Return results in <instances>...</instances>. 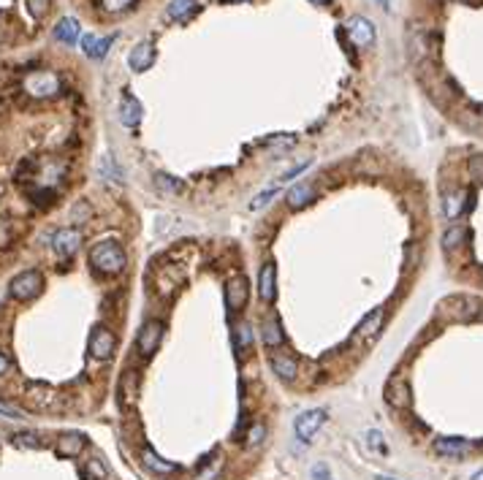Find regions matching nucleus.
<instances>
[{
    "instance_id": "f257e3e1",
    "label": "nucleus",
    "mask_w": 483,
    "mask_h": 480,
    "mask_svg": "<svg viewBox=\"0 0 483 480\" xmlns=\"http://www.w3.org/2000/svg\"><path fill=\"white\" fill-rule=\"evenodd\" d=\"M125 263H128V255H125L123 244L114 242V239H103V242H98V244L90 250V266H92L98 274H106V277L120 274V271L125 269Z\"/></svg>"
},
{
    "instance_id": "f03ea898",
    "label": "nucleus",
    "mask_w": 483,
    "mask_h": 480,
    "mask_svg": "<svg viewBox=\"0 0 483 480\" xmlns=\"http://www.w3.org/2000/svg\"><path fill=\"white\" fill-rule=\"evenodd\" d=\"M483 304L475 296H445L438 304V317L445 320H473L481 317Z\"/></svg>"
},
{
    "instance_id": "7ed1b4c3",
    "label": "nucleus",
    "mask_w": 483,
    "mask_h": 480,
    "mask_svg": "<svg viewBox=\"0 0 483 480\" xmlns=\"http://www.w3.org/2000/svg\"><path fill=\"white\" fill-rule=\"evenodd\" d=\"M41 291H44V274H41L39 269L19 271V274L11 280V285H8V293H11V299H17V302H30V299H36Z\"/></svg>"
},
{
    "instance_id": "20e7f679",
    "label": "nucleus",
    "mask_w": 483,
    "mask_h": 480,
    "mask_svg": "<svg viewBox=\"0 0 483 480\" xmlns=\"http://www.w3.org/2000/svg\"><path fill=\"white\" fill-rule=\"evenodd\" d=\"M329 421V413L323 407H312V410H305L296 415L294 421V432L302 442H312V437L323 429V424Z\"/></svg>"
},
{
    "instance_id": "39448f33",
    "label": "nucleus",
    "mask_w": 483,
    "mask_h": 480,
    "mask_svg": "<svg viewBox=\"0 0 483 480\" xmlns=\"http://www.w3.org/2000/svg\"><path fill=\"white\" fill-rule=\"evenodd\" d=\"M161 340H163V323L161 320H144V326L138 328L136 334V350L141 358H150L155 355V350L161 348Z\"/></svg>"
},
{
    "instance_id": "423d86ee",
    "label": "nucleus",
    "mask_w": 483,
    "mask_h": 480,
    "mask_svg": "<svg viewBox=\"0 0 483 480\" xmlns=\"http://www.w3.org/2000/svg\"><path fill=\"white\" fill-rule=\"evenodd\" d=\"M473 204H475V196H473V193H464V190H445L442 198H440L442 218L445 220H456L459 215L470 212Z\"/></svg>"
},
{
    "instance_id": "0eeeda50",
    "label": "nucleus",
    "mask_w": 483,
    "mask_h": 480,
    "mask_svg": "<svg viewBox=\"0 0 483 480\" xmlns=\"http://www.w3.org/2000/svg\"><path fill=\"white\" fill-rule=\"evenodd\" d=\"M250 299V285L245 274H231L225 280V306L228 312H242Z\"/></svg>"
},
{
    "instance_id": "6e6552de",
    "label": "nucleus",
    "mask_w": 483,
    "mask_h": 480,
    "mask_svg": "<svg viewBox=\"0 0 483 480\" xmlns=\"http://www.w3.org/2000/svg\"><path fill=\"white\" fill-rule=\"evenodd\" d=\"M383 399H386L394 410H407V407H410L413 393H410V383H407V377H404L402 372H396V375L389 377L386 391H383Z\"/></svg>"
},
{
    "instance_id": "1a4fd4ad",
    "label": "nucleus",
    "mask_w": 483,
    "mask_h": 480,
    "mask_svg": "<svg viewBox=\"0 0 483 480\" xmlns=\"http://www.w3.org/2000/svg\"><path fill=\"white\" fill-rule=\"evenodd\" d=\"M79 247H82V233L76 228H60V231L52 233V250H54V255L71 258V255L79 253Z\"/></svg>"
},
{
    "instance_id": "9d476101",
    "label": "nucleus",
    "mask_w": 483,
    "mask_h": 480,
    "mask_svg": "<svg viewBox=\"0 0 483 480\" xmlns=\"http://www.w3.org/2000/svg\"><path fill=\"white\" fill-rule=\"evenodd\" d=\"M114 348H117V340H114V334H112L109 328L95 326V328L90 331V355H92L95 361H109Z\"/></svg>"
},
{
    "instance_id": "9b49d317",
    "label": "nucleus",
    "mask_w": 483,
    "mask_h": 480,
    "mask_svg": "<svg viewBox=\"0 0 483 480\" xmlns=\"http://www.w3.org/2000/svg\"><path fill=\"white\" fill-rule=\"evenodd\" d=\"M473 448H475V442H470L464 437H438L432 445V450L442 459H464L467 453H473Z\"/></svg>"
},
{
    "instance_id": "f8f14e48",
    "label": "nucleus",
    "mask_w": 483,
    "mask_h": 480,
    "mask_svg": "<svg viewBox=\"0 0 483 480\" xmlns=\"http://www.w3.org/2000/svg\"><path fill=\"white\" fill-rule=\"evenodd\" d=\"M25 90H28L33 98H52V95H57V90H60V79H57L54 74H49V71H36V74H30V76L25 79Z\"/></svg>"
},
{
    "instance_id": "ddd939ff",
    "label": "nucleus",
    "mask_w": 483,
    "mask_h": 480,
    "mask_svg": "<svg viewBox=\"0 0 483 480\" xmlns=\"http://www.w3.org/2000/svg\"><path fill=\"white\" fill-rule=\"evenodd\" d=\"M383 317H386V306H375L372 312H367V315L361 317V323L356 326V331H353V342L372 340V337L383 328Z\"/></svg>"
},
{
    "instance_id": "4468645a",
    "label": "nucleus",
    "mask_w": 483,
    "mask_h": 480,
    "mask_svg": "<svg viewBox=\"0 0 483 480\" xmlns=\"http://www.w3.org/2000/svg\"><path fill=\"white\" fill-rule=\"evenodd\" d=\"M269 366L277 375V380H282V383H294L296 375H299V361L291 353H271L269 355Z\"/></svg>"
},
{
    "instance_id": "2eb2a0df",
    "label": "nucleus",
    "mask_w": 483,
    "mask_h": 480,
    "mask_svg": "<svg viewBox=\"0 0 483 480\" xmlns=\"http://www.w3.org/2000/svg\"><path fill=\"white\" fill-rule=\"evenodd\" d=\"M138 459H141V467L147 470V472H152V475H161V478H169V475H174L179 472V467H176L174 461H166V459H161L152 448H141L138 450Z\"/></svg>"
},
{
    "instance_id": "dca6fc26",
    "label": "nucleus",
    "mask_w": 483,
    "mask_h": 480,
    "mask_svg": "<svg viewBox=\"0 0 483 480\" xmlns=\"http://www.w3.org/2000/svg\"><path fill=\"white\" fill-rule=\"evenodd\" d=\"M345 28H348L351 41L358 46V49H367V46L375 44V25H372L367 17H351Z\"/></svg>"
},
{
    "instance_id": "f3484780",
    "label": "nucleus",
    "mask_w": 483,
    "mask_h": 480,
    "mask_svg": "<svg viewBox=\"0 0 483 480\" xmlns=\"http://www.w3.org/2000/svg\"><path fill=\"white\" fill-rule=\"evenodd\" d=\"M85 448H88V437L79 435V432H63L54 442V453L60 459H76V456H82Z\"/></svg>"
},
{
    "instance_id": "a211bd4d",
    "label": "nucleus",
    "mask_w": 483,
    "mask_h": 480,
    "mask_svg": "<svg viewBox=\"0 0 483 480\" xmlns=\"http://www.w3.org/2000/svg\"><path fill=\"white\" fill-rule=\"evenodd\" d=\"M155 57H158V49H155L152 41H138L131 49V54H128V65H131V71H136V74H144L147 68H152Z\"/></svg>"
},
{
    "instance_id": "6ab92c4d",
    "label": "nucleus",
    "mask_w": 483,
    "mask_h": 480,
    "mask_svg": "<svg viewBox=\"0 0 483 480\" xmlns=\"http://www.w3.org/2000/svg\"><path fill=\"white\" fill-rule=\"evenodd\" d=\"M258 296L269 304L277 302V266H274V261H266L258 271Z\"/></svg>"
},
{
    "instance_id": "aec40b11",
    "label": "nucleus",
    "mask_w": 483,
    "mask_h": 480,
    "mask_svg": "<svg viewBox=\"0 0 483 480\" xmlns=\"http://www.w3.org/2000/svg\"><path fill=\"white\" fill-rule=\"evenodd\" d=\"M315 196H318V185H315V182H299V185H294V187L285 193V204H288L291 209H305Z\"/></svg>"
},
{
    "instance_id": "412c9836",
    "label": "nucleus",
    "mask_w": 483,
    "mask_h": 480,
    "mask_svg": "<svg viewBox=\"0 0 483 480\" xmlns=\"http://www.w3.org/2000/svg\"><path fill=\"white\" fill-rule=\"evenodd\" d=\"M198 11H201V3H198V0H172V3L166 6V17H169L172 22H187V19H193Z\"/></svg>"
},
{
    "instance_id": "4be33fe9",
    "label": "nucleus",
    "mask_w": 483,
    "mask_h": 480,
    "mask_svg": "<svg viewBox=\"0 0 483 480\" xmlns=\"http://www.w3.org/2000/svg\"><path fill=\"white\" fill-rule=\"evenodd\" d=\"M467 228L464 225H448L445 228V233H442V239H440V247H442V253H448V255H453V253H459L462 250V244L467 242Z\"/></svg>"
},
{
    "instance_id": "5701e85b",
    "label": "nucleus",
    "mask_w": 483,
    "mask_h": 480,
    "mask_svg": "<svg viewBox=\"0 0 483 480\" xmlns=\"http://www.w3.org/2000/svg\"><path fill=\"white\" fill-rule=\"evenodd\" d=\"M220 470H223V453H220V450H212V453H207V456L198 461V470H196L193 480H218Z\"/></svg>"
},
{
    "instance_id": "b1692460",
    "label": "nucleus",
    "mask_w": 483,
    "mask_h": 480,
    "mask_svg": "<svg viewBox=\"0 0 483 480\" xmlns=\"http://www.w3.org/2000/svg\"><path fill=\"white\" fill-rule=\"evenodd\" d=\"M261 342H264L266 348H277V345H282V342H285V334H282L280 317H277L274 312H271L264 323H261Z\"/></svg>"
},
{
    "instance_id": "393cba45",
    "label": "nucleus",
    "mask_w": 483,
    "mask_h": 480,
    "mask_svg": "<svg viewBox=\"0 0 483 480\" xmlns=\"http://www.w3.org/2000/svg\"><path fill=\"white\" fill-rule=\"evenodd\" d=\"M141 103L133 98L131 92H125L123 95V103H120V120H123V125L125 128H136L138 123H141Z\"/></svg>"
},
{
    "instance_id": "a878e982",
    "label": "nucleus",
    "mask_w": 483,
    "mask_h": 480,
    "mask_svg": "<svg viewBox=\"0 0 483 480\" xmlns=\"http://www.w3.org/2000/svg\"><path fill=\"white\" fill-rule=\"evenodd\" d=\"M109 46H112V39H106V36H92V33L82 36V49H85V54L92 57V60L106 57Z\"/></svg>"
},
{
    "instance_id": "bb28decb",
    "label": "nucleus",
    "mask_w": 483,
    "mask_h": 480,
    "mask_svg": "<svg viewBox=\"0 0 483 480\" xmlns=\"http://www.w3.org/2000/svg\"><path fill=\"white\" fill-rule=\"evenodd\" d=\"M54 39L60 44H76L79 41V22L74 17H63L54 28Z\"/></svg>"
},
{
    "instance_id": "cd10ccee",
    "label": "nucleus",
    "mask_w": 483,
    "mask_h": 480,
    "mask_svg": "<svg viewBox=\"0 0 483 480\" xmlns=\"http://www.w3.org/2000/svg\"><path fill=\"white\" fill-rule=\"evenodd\" d=\"M136 383H138V375H136L133 369H128V372L123 375V380H120V391H117L123 407L133 404V399H136Z\"/></svg>"
},
{
    "instance_id": "c85d7f7f",
    "label": "nucleus",
    "mask_w": 483,
    "mask_h": 480,
    "mask_svg": "<svg viewBox=\"0 0 483 480\" xmlns=\"http://www.w3.org/2000/svg\"><path fill=\"white\" fill-rule=\"evenodd\" d=\"M155 187H158L163 196H182V193H185V182L176 179V176L163 174V171L155 174Z\"/></svg>"
},
{
    "instance_id": "c756f323",
    "label": "nucleus",
    "mask_w": 483,
    "mask_h": 480,
    "mask_svg": "<svg viewBox=\"0 0 483 480\" xmlns=\"http://www.w3.org/2000/svg\"><path fill=\"white\" fill-rule=\"evenodd\" d=\"M11 445L19 448V450H41L44 439L36 432H17V435H11Z\"/></svg>"
},
{
    "instance_id": "7c9ffc66",
    "label": "nucleus",
    "mask_w": 483,
    "mask_h": 480,
    "mask_svg": "<svg viewBox=\"0 0 483 480\" xmlns=\"http://www.w3.org/2000/svg\"><path fill=\"white\" fill-rule=\"evenodd\" d=\"M250 345H253V337H250V326L247 323H239L234 328V348H236V355L245 358L250 353Z\"/></svg>"
},
{
    "instance_id": "2f4dec72",
    "label": "nucleus",
    "mask_w": 483,
    "mask_h": 480,
    "mask_svg": "<svg viewBox=\"0 0 483 480\" xmlns=\"http://www.w3.org/2000/svg\"><path fill=\"white\" fill-rule=\"evenodd\" d=\"M98 174L103 176L106 182L123 185V171L117 169V163H114V158H112V155H103V158L98 160Z\"/></svg>"
},
{
    "instance_id": "473e14b6",
    "label": "nucleus",
    "mask_w": 483,
    "mask_h": 480,
    "mask_svg": "<svg viewBox=\"0 0 483 480\" xmlns=\"http://www.w3.org/2000/svg\"><path fill=\"white\" fill-rule=\"evenodd\" d=\"M28 401L36 407V410H44L46 404H49V399H52V388H46L44 383H33V386H28Z\"/></svg>"
},
{
    "instance_id": "72a5a7b5",
    "label": "nucleus",
    "mask_w": 483,
    "mask_h": 480,
    "mask_svg": "<svg viewBox=\"0 0 483 480\" xmlns=\"http://www.w3.org/2000/svg\"><path fill=\"white\" fill-rule=\"evenodd\" d=\"M85 478L88 480H109V467H106V461L103 459H98V456H92L88 459V464H85Z\"/></svg>"
},
{
    "instance_id": "f704fd0d",
    "label": "nucleus",
    "mask_w": 483,
    "mask_h": 480,
    "mask_svg": "<svg viewBox=\"0 0 483 480\" xmlns=\"http://www.w3.org/2000/svg\"><path fill=\"white\" fill-rule=\"evenodd\" d=\"M264 437H266V426L261 421L250 424V429H245V448H258L264 442Z\"/></svg>"
},
{
    "instance_id": "c9c22d12",
    "label": "nucleus",
    "mask_w": 483,
    "mask_h": 480,
    "mask_svg": "<svg viewBox=\"0 0 483 480\" xmlns=\"http://www.w3.org/2000/svg\"><path fill=\"white\" fill-rule=\"evenodd\" d=\"M367 442H369V448H375V453H380V456L389 453V445H386V439H383V435L378 429H369L367 432Z\"/></svg>"
},
{
    "instance_id": "e433bc0d",
    "label": "nucleus",
    "mask_w": 483,
    "mask_h": 480,
    "mask_svg": "<svg viewBox=\"0 0 483 480\" xmlns=\"http://www.w3.org/2000/svg\"><path fill=\"white\" fill-rule=\"evenodd\" d=\"M467 174L473 176V182L483 185V155H473L467 160Z\"/></svg>"
},
{
    "instance_id": "4c0bfd02",
    "label": "nucleus",
    "mask_w": 483,
    "mask_h": 480,
    "mask_svg": "<svg viewBox=\"0 0 483 480\" xmlns=\"http://www.w3.org/2000/svg\"><path fill=\"white\" fill-rule=\"evenodd\" d=\"M28 3V11L36 17V19H44L46 11H49V0H25Z\"/></svg>"
},
{
    "instance_id": "58836bf2",
    "label": "nucleus",
    "mask_w": 483,
    "mask_h": 480,
    "mask_svg": "<svg viewBox=\"0 0 483 480\" xmlns=\"http://www.w3.org/2000/svg\"><path fill=\"white\" fill-rule=\"evenodd\" d=\"M274 196H277V187H269L266 193H258V196L250 201V209H256V212H258V209H261V207H266V204H269Z\"/></svg>"
},
{
    "instance_id": "ea45409f",
    "label": "nucleus",
    "mask_w": 483,
    "mask_h": 480,
    "mask_svg": "<svg viewBox=\"0 0 483 480\" xmlns=\"http://www.w3.org/2000/svg\"><path fill=\"white\" fill-rule=\"evenodd\" d=\"M90 204L88 201H79V204H74V215H71V218L76 220V222H82V220H88L90 218Z\"/></svg>"
},
{
    "instance_id": "a19ab883",
    "label": "nucleus",
    "mask_w": 483,
    "mask_h": 480,
    "mask_svg": "<svg viewBox=\"0 0 483 480\" xmlns=\"http://www.w3.org/2000/svg\"><path fill=\"white\" fill-rule=\"evenodd\" d=\"M101 3H103L106 11H125L133 0H101Z\"/></svg>"
},
{
    "instance_id": "79ce46f5",
    "label": "nucleus",
    "mask_w": 483,
    "mask_h": 480,
    "mask_svg": "<svg viewBox=\"0 0 483 480\" xmlns=\"http://www.w3.org/2000/svg\"><path fill=\"white\" fill-rule=\"evenodd\" d=\"M312 480H334V478H331V470L326 464H315L312 467Z\"/></svg>"
},
{
    "instance_id": "37998d69",
    "label": "nucleus",
    "mask_w": 483,
    "mask_h": 480,
    "mask_svg": "<svg viewBox=\"0 0 483 480\" xmlns=\"http://www.w3.org/2000/svg\"><path fill=\"white\" fill-rule=\"evenodd\" d=\"M309 163H312V160H305V163H299V166H294L291 171H285V174L280 176V182H288V179H294V176H299V174H302V171H307V169H309Z\"/></svg>"
},
{
    "instance_id": "c03bdc74",
    "label": "nucleus",
    "mask_w": 483,
    "mask_h": 480,
    "mask_svg": "<svg viewBox=\"0 0 483 480\" xmlns=\"http://www.w3.org/2000/svg\"><path fill=\"white\" fill-rule=\"evenodd\" d=\"M0 415H6V418H22L19 410H14V407H8V404H3V401H0Z\"/></svg>"
},
{
    "instance_id": "a18cd8bd",
    "label": "nucleus",
    "mask_w": 483,
    "mask_h": 480,
    "mask_svg": "<svg viewBox=\"0 0 483 480\" xmlns=\"http://www.w3.org/2000/svg\"><path fill=\"white\" fill-rule=\"evenodd\" d=\"M8 369H11V358H8L3 350H0V375H6Z\"/></svg>"
},
{
    "instance_id": "49530a36",
    "label": "nucleus",
    "mask_w": 483,
    "mask_h": 480,
    "mask_svg": "<svg viewBox=\"0 0 483 480\" xmlns=\"http://www.w3.org/2000/svg\"><path fill=\"white\" fill-rule=\"evenodd\" d=\"M470 480H483V470H478V472H473V475H470Z\"/></svg>"
},
{
    "instance_id": "de8ad7c7",
    "label": "nucleus",
    "mask_w": 483,
    "mask_h": 480,
    "mask_svg": "<svg viewBox=\"0 0 483 480\" xmlns=\"http://www.w3.org/2000/svg\"><path fill=\"white\" fill-rule=\"evenodd\" d=\"M378 480H396V478H386V475H378Z\"/></svg>"
},
{
    "instance_id": "09e8293b",
    "label": "nucleus",
    "mask_w": 483,
    "mask_h": 480,
    "mask_svg": "<svg viewBox=\"0 0 483 480\" xmlns=\"http://www.w3.org/2000/svg\"><path fill=\"white\" fill-rule=\"evenodd\" d=\"M223 3H245V0H223Z\"/></svg>"
},
{
    "instance_id": "8fccbe9b",
    "label": "nucleus",
    "mask_w": 483,
    "mask_h": 480,
    "mask_svg": "<svg viewBox=\"0 0 483 480\" xmlns=\"http://www.w3.org/2000/svg\"><path fill=\"white\" fill-rule=\"evenodd\" d=\"M312 3H329V0H312Z\"/></svg>"
},
{
    "instance_id": "3c124183",
    "label": "nucleus",
    "mask_w": 483,
    "mask_h": 480,
    "mask_svg": "<svg viewBox=\"0 0 483 480\" xmlns=\"http://www.w3.org/2000/svg\"><path fill=\"white\" fill-rule=\"evenodd\" d=\"M481 315H483V312H481Z\"/></svg>"
}]
</instances>
